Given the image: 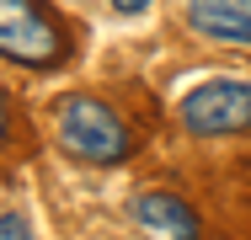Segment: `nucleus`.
<instances>
[{"instance_id":"nucleus-7","label":"nucleus","mask_w":251,"mask_h":240,"mask_svg":"<svg viewBox=\"0 0 251 240\" xmlns=\"http://www.w3.org/2000/svg\"><path fill=\"white\" fill-rule=\"evenodd\" d=\"M112 5H118V11H123V16H134V11H145V5H150V0H112Z\"/></svg>"},{"instance_id":"nucleus-3","label":"nucleus","mask_w":251,"mask_h":240,"mask_svg":"<svg viewBox=\"0 0 251 240\" xmlns=\"http://www.w3.org/2000/svg\"><path fill=\"white\" fill-rule=\"evenodd\" d=\"M182 123L193 134H241L251 128V86L246 80H208L182 101Z\"/></svg>"},{"instance_id":"nucleus-4","label":"nucleus","mask_w":251,"mask_h":240,"mask_svg":"<svg viewBox=\"0 0 251 240\" xmlns=\"http://www.w3.org/2000/svg\"><path fill=\"white\" fill-rule=\"evenodd\" d=\"M187 22L214 43L251 48V0H187Z\"/></svg>"},{"instance_id":"nucleus-1","label":"nucleus","mask_w":251,"mask_h":240,"mask_svg":"<svg viewBox=\"0 0 251 240\" xmlns=\"http://www.w3.org/2000/svg\"><path fill=\"white\" fill-rule=\"evenodd\" d=\"M59 144L80 160H97V166H112L128 155V128L123 118L97 101V96H64L59 101Z\"/></svg>"},{"instance_id":"nucleus-6","label":"nucleus","mask_w":251,"mask_h":240,"mask_svg":"<svg viewBox=\"0 0 251 240\" xmlns=\"http://www.w3.org/2000/svg\"><path fill=\"white\" fill-rule=\"evenodd\" d=\"M0 240H32L27 219H22V214H0Z\"/></svg>"},{"instance_id":"nucleus-8","label":"nucleus","mask_w":251,"mask_h":240,"mask_svg":"<svg viewBox=\"0 0 251 240\" xmlns=\"http://www.w3.org/2000/svg\"><path fill=\"white\" fill-rule=\"evenodd\" d=\"M0 128H5V107H0Z\"/></svg>"},{"instance_id":"nucleus-5","label":"nucleus","mask_w":251,"mask_h":240,"mask_svg":"<svg viewBox=\"0 0 251 240\" xmlns=\"http://www.w3.org/2000/svg\"><path fill=\"white\" fill-rule=\"evenodd\" d=\"M134 214H139L145 230H155V235H166V240H198V219H193V208H187L182 197L145 192V197L134 203Z\"/></svg>"},{"instance_id":"nucleus-2","label":"nucleus","mask_w":251,"mask_h":240,"mask_svg":"<svg viewBox=\"0 0 251 240\" xmlns=\"http://www.w3.org/2000/svg\"><path fill=\"white\" fill-rule=\"evenodd\" d=\"M0 53L32 70L64 59V32L43 0H0Z\"/></svg>"}]
</instances>
